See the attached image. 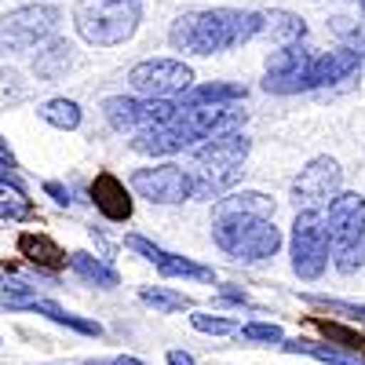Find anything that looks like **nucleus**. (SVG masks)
I'll return each instance as SVG.
<instances>
[{
    "instance_id": "nucleus-1",
    "label": "nucleus",
    "mask_w": 365,
    "mask_h": 365,
    "mask_svg": "<svg viewBox=\"0 0 365 365\" xmlns=\"http://www.w3.org/2000/svg\"><path fill=\"white\" fill-rule=\"evenodd\" d=\"M274 197L263 190H234L212 205V241L230 256L259 263L278 256L282 230L274 227Z\"/></svg>"
},
{
    "instance_id": "nucleus-2",
    "label": "nucleus",
    "mask_w": 365,
    "mask_h": 365,
    "mask_svg": "<svg viewBox=\"0 0 365 365\" xmlns=\"http://www.w3.org/2000/svg\"><path fill=\"white\" fill-rule=\"evenodd\" d=\"M263 11H237V8H201L179 15L168 29V44L187 55H220L237 44L259 37Z\"/></svg>"
},
{
    "instance_id": "nucleus-3",
    "label": "nucleus",
    "mask_w": 365,
    "mask_h": 365,
    "mask_svg": "<svg viewBox=\"0 0 365 365\" xmlns=\"http://www.w3.org/2000/svg\"><path fill=\"white\" fill-rule=\"evenodd\" d=\"M249 150H252V139L245 132H227V135H216L194 150V158L187 165V182H190V197L194 201H220L227 197L241 172H245V161H249Z\"/></svg>"
},
{
    "instance_id": "nucleus-4",
    "label": "nucleus",
    "mask_w": 365,
    "mask_h": 365,
    "mask_svg": "<svg viewBox=\"0 0 365 365\" xmlns=\"http://www.w3.org/2000/svg\"><path fill=\"white\" fill-rule=\"evenodd\" d=\"M143 22V0H77L73 26L91 48H117L135 37Z\"/></svg>"
},
{
    "instance_id": "nucleus-5",
    "label": "nucleus",
    "mask_w": 365,
    "mask_h": 365,
    "mask_svg": "<svg viewBox=\"0 0 365 365\" xmlns=\"http://www.w3.org/2000/svg\"><path fill=\"white\" fill-rule=\"evenodd\" d=\"M289 256L299 282H318L329 270V234L325 212H296L289 234Z\"/></svg>"
},
{
    "instance_id": "nucleus-6",
    "label": "nucleus",
    "mask_w": 365,
    "mask_h": 365,
    "mask_svg": "<svg viewBox=\"0 0 365 365\" xmlns=\"http://www.w3.org/2000/svg\"><path fill=\"white\" fill-rule=\"evenodd\" d=\"M128 84L139 99H165L175 103L194 88V70L182 58H146L128 70Z\"/></svg>"
},
{
    "instance_id": "nucleus-7",
    "label": "nucleus",
    "mask_w": 365,
    "mask_h": 365,
    "mask_svg": "<svg viewBox=\"0 0 365 365\" xmlns=\"http://www.w3.org/2000/svg\"><path fill=\"white\" fill-rule=\"evenodd\" d=\"M58 19L63 15H58L55 4H26V8L8 11L0 19V55L41 48L44 41H51Z\"/></svg>"
},
{
    "instance_id": "nucleus-8",
    "label": "nucleus",
    "mask_w": 365,
    "mask_h": 365,
    "mask_svg": "<svg viewBox=\"0 0 365 365\" xmlns=\"http://www.w3.org/2000/svg\"><path fill=\"white\" fill-rule=\"evenodd\" d=\"M344 190V168L332 158H311L292 179V201L296 212H325Z\"/></svg>"
},
{
    "instance_id": "nucleus-9",
    "label": "nucleus",
    "mask_w": 365,
    "mask_h": 365,
    "mask_svg": "<svg viewBox=\"0 0 365 365\" xmlns=\"http://www.w3.org/2000/svg\"><path fill=\"white\" fill-rule=\"evenodd\" d=\"M103 113L110 120V128L117 132H150L165 125V120L175 113V103L165 99H139V96H110L103 103Z\"/></svg>"
},
{
    "instance_id": "nucleus-10",
    "label": "nucleus",
    "mask_w": 365,
    "mask_h": 365,
    "mask_svg": "<svg viewBox=\"0 0 365 365\" xmlns=\"http://www.w3.org/2000/svg\"><path fill=\"white\" fill-rule=\"evenodd\" d=\"M325 234L329 256L365 241V197L358 190H340V197L325 208Z\"/></svg>"
},
{
    "instance_id": "nucleus-11",
    "label": "nucleus",
    "mask_w": 365,
    "mask_h": 365,
    "mask_svg": "<svg viewBox=\"0 0 365 365\" xmlns=\"http://www.w3.org/2000/svg\"><path fill=\"white\" fill-rule=\"evenodd\" d=\"M128 187H132L139 197H146L150 205H182V201H190L187 168L175 165V161H165V165H154V168L132 172Z\"/></svg>"
},
{
    "instance_id": "nucleus-12",
    "label": "nucleus",
    "mask_w": 365,
    "mask_h": 365,
    "mask_svg": "<svg viewBox=\"0 0 365 365\" xmlns=\"http://www.w3.org/2000/svg\"><path fill=\"white\" fill-rule=\"evenodd\" d=\"M311 51L303 44L292 48H278L267 58V77H263V91L270 96H296V91H307L303 81H307V66H311Z\"/></svg>"
},
{
    "instance_id": "nucleus-13",
    "label": "nucleus",
    "mask_w": 365,
    "mask_h": 365,
    "mask_svg": "<svg viewBox=\"0 0 365 365\" xmlns=\"http://www.w3.org/2000/svg\"><path fill=\"white\" fill-rule=\"evenodd\" d=\"M358 70H361V48H354V44L332 48V51H322V55L311 58L303 88L311 91V88H325V84H340V81H347Z\"/></svg>"
},
{
    "instance_id": "nucleus-14",
    "label": "nucleus",
    "mask_w": 365,
    "mask_h": 365,
    "mask_svg": "<svg viewBox=\"0 0 365 365\" xmlns=\"http://www.w3.org/2000/svg\"><path fill=\"white\" fill-rule=\"evenodd\" d=\"M88 194H91V205H96L110 223H128L132 220V194L113 172H99L88 182Z\"/></svg>"
},
{
    "instance_id": "nucleus-15",
    "label": "nucleus",
    "mask_w": 365,
    "mask_h": 365,
    "mask_svg": "<svg viewBox=\"0 0 365 365\" xmlns=\"http://www.w3.org/2000/svg\"><path fill=\"white\" fill-rule=\"evenodd\" d=\"M128 146L135 150V154H146V158H168V154H179V150H190L194 143H190L187 132H182L175 120L168 117L165 125L150 128V132H139L135 139H128Z\"/></svg>"
},
{
    "instance_id": "nucleus-16",
    "label": "nucleus",
    "mask_w": 365,
    "mask_h": 365,
    "mask_svg": "<svg viewBox=\"0 0 365 365\" xmlns=\"http://www.w3.org/2000/svg\"><path fill=\"white\" fill-rule=\"evenodd\" d=\"M19 252L34 267H41V270H63L66 267L63 245H58L55 237H48V234H34V230L19 234Z\"/></svg>"
},
{
    "instance_id": "nucleus-17",
    "label": "nucleus",
    "mask_w": 365,
    "mask_h": 365,
    "mask_svg": "<svg viewBox=\"0 0 365 365\" xmlns=\"http://www.w3.org/2000/svg\"><path fill=\"white\" fill-rule=\"evenodd\" d=\"M249 96L245 84H230V81H212V84H194L175 106H230Z\"/></svg>"
},
{
    "instance_id": "nucleus-18",
    "label": "nucleus",
    "mask_w": 365,
    "mask_h": 365,
    "mask_svg": "<svg viewBox=\"0 0 365 365\" xmlns=\"http://www.w3.org/2000/svg\"><path fill=\"white\" fill-rule=\"evenodd\" d=\"M263 37L278 41L282 48H292V44H303V37H307V22H303L299 15L285 11V8H274V11H263Z\"/></svg>"
},
{
    "instance_id": "nucleus-19",
    "label": "nucleus",
    "mask_w": 365,
    "mask_h": 365,
    "mask_svg": "<svg viewBox=\"0 0 365 365\" xmlns=\"http://www.w3.org/2000/svg\"><path fill=\"white\" fill-rule=\"evenodd\" d=\"M73 63H77V55H73V44L70 41H48L37 51V58H34V73L41 81H55V77H63Z\"/></svg>"
},
{
    "instance_id": "nucleus-20",
    "label": "nucleus",
    "mask_w": 365,
    "mask_h": 365,
    "mask_svg": "<svg viewBox=\"0 0 365 365\" xmlns=\"http://www.w3.org/2000/svg\"><path fill=\"white\" fill-rule=\"evenodd\" d=\"M66 267L77 274V278H84V282H91V285H99V289L120 285V274H117L110 263L96 259L91 252H70V256H66Z\"/></svg>"
},
{
    "instance_id": "nucleus-21",
    "label": "nucleus",
    "mask_w": 365,
    "mask_h": 365,
    "mask_svg": "<svg viewBox=\"0 0 365 365\" xmlns=\"http://www.w3.org/2000/svg\"><path fill=\"white\" fill-rule=\"evenodd\" d=\"M37 117H41V120H48V125H51V128H58V132H77V128H81V120H84V110H81V103H77V99L58 96V99L41 103V106H37Z\"/></svg>"
},
{
    "instance_id": "nucleus-22",
    "label": "nucleus",
    "mask_w": 365,
    "mask_h": 365,
    "mask_svg": "<svg viewBox=\"0 0 365 365\" xmlns=\"http://www.w3.org/2000/svg\"><path fill=\"white\" fill-rule=\"evenodd\" d=\"M282 351H289V354H311L314 361H325V365H365V354H358V351L322 347V344H311V340H285Z\"/></svg>"
},
{
    "instance_id": "nucleus-23",
    "label": "nucleus",
    "mask_w": 365,
    "mask_h": 365,
    "mask_svg": "<svg viewBox=\"0 0 365 365\" xmlns=\"http://www.w3.org/2000/svg\"><path fill=\"white\" fill-rule=\"evenodd\" d=\"M29 311H37V314H44V318H51L55 325H66V329H73V332H81V336H103V325L99 322H91V318H81V314H70L66 307H58L55 299H34V307Z\"/></svg>"
},
{
    "instance_id": "nucleus-24",
    "label": "nucleus",
    "mask_w": 365,
    "mask_h": 365,
    "mask_svg": "<svg viewBox=\"0 0 365 365\" xmlns=\"http://www.w3.org/2000/svg\"><path fill=\"white\" fill-rule=\"evenodd\" d=\"M154 267H158V274H161V278H194V282H216V270H212V267H205V263H194V259H187V256H175V252H168V249H165V256H161Z\"/></svg>"
},
{
    "instance_id": "nucleus-25",
    "label": "nucleus",
    "mask_w": 365,
    "mask_h": 365,
    "mask_svg": "<svg viewBox=\"0 0 365 365\" xmlns=\"http://www.w3.org/2000/svg\"><path fill=\"white\" fill-rule=\"evenodd\" d=\"M139 299L146 303V307H154L158 314H179V311H190V307H194L190 296H182V292H175V289H165V285L143 289Z\"/></svg>"
},
{
    "instance_id": "nucleus-26",
    "label": "nucleus",
    "mask_w": 365,
    "mask_h": 365,
    "mask_svg": "<svg viewBox=\"0 0 365 365\" xmlns=\"http://www.w3.org/2000/svg\"><path fill=\"white\" fill-rule=\"evenodd\" d=\"M237 336L245 340V344H285V332L282 325H274V322H249V325H237Z\"/></svg>"
},
{
    "instance_id": "nucleus-27",
    "label": "nucleus",
    "mask_w": 365,
    "mask_h": 365,
    "mask_svg": "<svg viewBox=\"0 0 365 365\" xmlns=\"http://www.w3.org/2000/svg\"><path fill=\"white\" fill-rule=\"evenodd\" d=\"M190 325L197 332H208V336H230V332H237L234 318H216V314H190Z\"/></svg>"
},
{
    "instance_id": "nucleus-28",
    "label": "nucleus",
    "mask_w": 365,
    "mask_h": 365,
    "mask_svg": "<svg viewBox=\"0 0 365 365\" xmlns=\"http://www.w3.org/2000/svg\"><path fill=\"white\" fill-rule=\"evenodd\" d=\"M322 332H325V336L329 340H336L344 351H358V347H365V340L358 336V332L354 329H347V325H336V322H314Z\"/></svg>"
},
{
    "instance_id": "nucleus-29",
    "label": "nucleus",
    "mask_w": 365,
    "mask_h": 365,
    "mask_svg": "<svg viewBox=\"0 0 365 365\" xmlns=\"http://www.w3.org/2000/svg\"><path fill=\"white\" fill-rule=\"evenodd\" d=\"M332 267H336L340 274H354L365 267V241H358V245L344 249V252H332Z\"/></svg>"
},
{
    "instance_id": "nucleus-30",
    "label": "nucleus",
    "mask_w": 365,
    "mask_h": 365,
    "mask_svg": "<svg viewBox=\"0 0 365 365\" xmlns=\"http://www.w3.org/2000/svg\"><path fill=\"white\" fill-rule=\"evenodd\" d=\"M37 216V208L29 205L26 197H0V220H15V223H26V220H34Z\"/></svg>"
},
{
    "instance_id": "nucleus-31",
    "label": "nucleus",
    "mask_w": 365,
    "mask_h": 365,
    "mask_svg": "<svg viewBox=\"0 0 365 365\" xmlns=\"http://www.w3.org/2000/svg\"><path fill=\"white\" fill-rule=\"evenodd\" d=\"M0 190H11V194L26 197V182H22L19 172H11L8 165H0Z\"/></svg>"
},
{
    "instance_id": "nucleus-32",
    "label": "nucleus",
    "mask_w": 365,
    "mask_h": 365,
    "mask_svg": "<svg viewBox=\"0 0 365 365\" xmlns=\"http://www.w3.org/2000/svg\"><path fill=\"white\" fill-rule=\"evenodd\" d=\"M44 194H48L55 205H66V208L73 205V197H70V187H63V182H55V179H48V182H44Z\"/></svg>"
},
{
    "instance_id": "nucleus-33",
    "label": "nucleus",
    "mask_w": 365,
    "mask_h": 365,
    "mask_svg": "<svg viewBox=\"0 0 365 365\" xmlns=\"http://www.w3.org/2000/svg\"><path fill=\"white\" fill-rule=\"evenodd\" d=\"M0 165H8L11 172H19V161H15V154H11V146L4 143V135H0Z\"/></svg>"
},
{
    "instance_id": "nucleus-34",
    "label": "nucleus",
    "mask_w": 365,
    "mask_h": 365,
    "mask_svg": "<svg viewBox=\"0 0 365 365\" xmlns=\"http://www.w3.org/2000/svg\"><path fill=\"white\" fill-rule=\"evenodd\" d=\"M165 361H168V365H197V361H194V354H187V351H168V354H165Z\"/></svg>"
},
{
    "instance_id": "nucleus-35",
    "label": "nucleus",
    "mask_w": 365,
    "mask_h": 365,
    "mask_svg": "<svg viewBox=\"0 0 365 365\" xmlns=\"http://www.w3.org/2000/svg\"><path fill=\"white\" fill-rule=\"evenodd\" d=\"M88 365H146L143 358H132V354H117L110 361H88Z\"/></svg>"
},
{
    "instance_id": "nucleus-36",
    "label": "nucleus",
    "mask_w": 365,
    "mask_h": 365,
    "mask_svg": "<svg viewBox=\"0 0 365 365\" xmlns=\"http://www.w3.org/2000/svg\"><path fill=\"white\" fill-rule=\"evenodd\" d=\"M361 11H365V0H361Z\"/></svg>"
},
{
    "instance_id": "nucleus-37",
    "label": "nucleus",
    "mask_w": 365,
    "mask_h": 365,
    "mask_svg": "<svg viewBox=\"0 0 365 365\" xmlns=\"http://www.w3.org/2000/svg\"><path fill=\"white\" fill-rule=\"evenodd\" d=\"M0 197H4V190H0Z\"/></svg>"
}]
</instances>
